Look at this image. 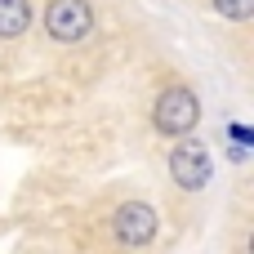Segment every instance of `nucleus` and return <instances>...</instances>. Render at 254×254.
I'll return each instance as SVG.
<instances>
[{
  "mask_svg": "<svg viewBox=\"0 0 254 254\" xmlns=\"http://www.w3.org/2000/svg\"><path fill=\"white\" fill-rule=\"evenodd\" d=\"M228 161H237V165H241V161H250V147H246V143H232V152H228Z\"/></svg>",
  "mask_w": 254,
  "mask_h": 254,
  "instance_id": "6e6552de",
  "label": "nucleus"
},
{
  "mask_svg": "<svg viewBox=\"0 0 254 254\" xmlns=\"http://www.w3.org/2000/svg\"><path fill=\"white\" fill-rule=\"evenodd\" d=\"M45 31L63 45H76L94 31V4L89 0H49L45 4Z\"/></svg>",
  "mask_w": 254,
  "mask_h": 254,
  "instance_id": "7ed1b4c3",
  "label": "nucleus"
},
{
  "mask_svg": "<svg viewBox=\"0 0 254 254\" xmlns=\"http://www.w3.org/2000/svg\"><path fill=\"white\" fill-rule=\"evenodd\" d=\"M210 174H214V161H210V152L196 143V138H179L174 143V152H170V179L183 188V192H201L205 183H210Z\"/></svg>",
  "mask_w": 254,
  "mask_h": 254,
  "instance_id": "20e7f679",
  "label": "nucleus"
},
{
  "mask_svg": "<svg viewBox=\"0 0 254 254\" xmlns=\"http://www.w3.org/2000/svg\"><path fill=\"white\" fill-rule=\"evenodd\" d=\"M152 121H156V129H161L165 138H183V134H192L196 121H201V98H196L188 85H170V89L156 98Z\"/></svg>",
  "mask_w": 254,
  "mask_h": 254,
  "instance_id": "f257e3e1",
  "label": "nucleus"
},
{
  "mask_svg": "<svg viewBox=\"0 0 254 254\" xmlns=\"http://www.w3.org/2000/svg\"><path fill=\"white\" fill-rule=\"evenodd\" d=\"M214 13L228 22H250L254 18V0H214Z\"/></svg>",
  "mask_w": 254,
  "mask_h": 254,
  "instance_id": "423d86ee",
  "label": "nucleus"
},
{
  "mask_svg": "<svg viewBox=\"0 0 254 254\" xmlns=\"http://www.w3.org/2000/svg\"><path fill=\"white\" fill-rule=\"evenodd\" d=\"M228 134H232V143H246V147L254 143V129H250V125H228Z\"/></svg>",
  "mask_w": 254,
  "mask_h": 254,
  "instance_id": "0eeeda50",
  "label": "nucleus"
},
{
  "mask_svg": "<svg viewBox=\"0 0 254 254\" xmlns=\"http://www.w3.org/2000/svg\"><path fill=\"white\" fill-rule=\"evenodd\" d=\"M31 18H36L31 0H0V40H18L31 27Z\"/></svg>",
  "mask_w": 254,
  "mask_h": 254,
  "instance_id": "39448f33",
  "label": "nucleus"
},
{
  "mask_svg": "<svg viewBox=\"0 0 254 254\" xmlns=\"http://www.w3.org/2000/svg\"><path fill=\"white\" fill-rule=\"evenodd\" d=\"M156 228H161V219H156V210H152L147 201H125V205H116V214H112V237H116L125 250L152 246V241H156Z\"/></svg>",
  "mask_w": 254,
  "mask_h": 254,
  "instance_id": "f03ea898",
  "label": "nucleus"
}]
</instances>
